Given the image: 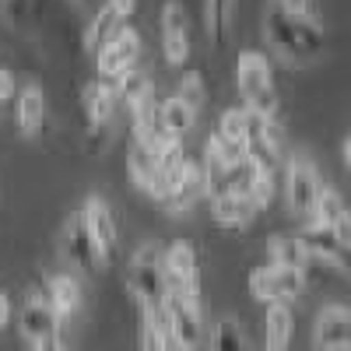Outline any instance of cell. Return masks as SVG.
I'll return each instance as SVG.
<instances>
[{"label":"cell","mask_w":351,"mask_h":351,"mask_svg":"<svg viewBox=\"0 0 351 351\" xmlns=\"http://www.w3.org/2000/svg\"><path fill=\"white\" fill-rule=\"evenodd\" d=\"M263 39L271 49H278L285 60H309L324 49V32H319L316 21H299L288 18L278 0H267V11H263Z\"/></svg>","instance_id":"6da1fadb"},{"label":"cell","mask_w":351,"mask_h":351,"mask_svg":"<svg viewBox=\"0 0 351 351\" xmlns=\"http://www.w3.org/2000/svg\"><path fill=\"white\" fill-rule=\"evenodd\" d=\"M236 88L243 95V106L256 112L260 120H281V99L274 92V74L267 56L260 53H243L236 60Z\"/></svg>","instance_id":"7a4b0ae2"},{"label":"cell","mask_w":351,"mask_h":351,"mask_svg":"<svg viewBox=\"0 0 351 351\" xmlns=\"http://www.w3.org/2000/svg\"><path fill=\"white\" fill-rule=\"evenodd\" d=\"M130 291L141 302V309H162L165 302V267H162V246L158 243H144L130 256Z\"/></svg>","instance_id":"3957f363"},{"label":"cell","mask_w":351,"mask_h":351,"mask_svg":"<svg viewBox=\"0 0 351 351\" xmlns=\"http://www.w3.org/2000/svg\"><path fill=\"white\" fill-rule=\"evenodd\" d=\"M162 319H165V330L176 351H197L204 341V319H200V302L183 299L176 291H165V302H162Z\"/></svg>","instance_id":"277c9868"},{"label":"cell","mask_w":351,"mask_h":351,"mask_svg":"<svg viewBox=\"0 0 351 351\" xmlns=\"http://www.w3.org/2000/svg\"><path fill=\"white\" fill-rule=\"evenodd\" d=\"M81 215H84V225H88V236L95 243L99 263L102 267H112V263L120 260V225L112 218V208L106 204V197L88 193L84 204H81Z\"/></svg>","instance_id":"5b68a950"},{"label":"cell","mask_w":351,"mask_h":351,"mask_svg":"<svg viewBox=\"0 0 351 351\" xmlns=\"http://www.w3.org/2000/svg\"><path fill=\"white\" fill-rule=\"evenodd\" d=\"M302 291H306V271H288V267H274V263H263V267L250 271V295L263 306L291 302Z\"/></svg>","instance_id":"8992f818"},{"label":"cell","mask_w":351,"mask_h":351,"mask_svg":"<svg viewBox=\"0 0 351 351\" xmlns=\"http://www.w3.org/2000/svg\"><path fill=\"white\" fill-rule=\"evenodd\" d=\"M319 172L306 155H291L285 165V200H288V211L295 218H309L316 208V193H319Z\"/></svg>","instance_id":"52a82bcc"},{"label":"cell","mask_w":351,"mask_h":351,"mask_svg":"<svg viewBox=\"0 0 351 351\" xmlns=\"http://www.w3.org/2000/svg\"><path fill=\"white\" fill-rule=\"evenodd\" d=\"M137 60H141V32L134 25H120L112 32V39L95 53V67H99V77L102 81H112V77H120L123 71H130V67H137Z\"/></svg>","instance_id":"ba28073f"},{"label":"cell","mask_w":351,"mask_h":351,"mask_svg":"<svg viewBox=\"0 0 351 351\" xmlns=\"http://www.w3.org/2000/svg\"><path fill=\"white\" fill-rule=\"evenodd\" d=\"M162 56L169 67H183L190 60V25L183 0H165L162 8Z\"/></svg>","instance_id":"9c48e42d"},{"label":"cell","mask_w":351,"mask_h":351,"mask_svg":"<svg viewBox=\"0 0 351 351\" xmlns=\"http://www.w3.org/2000/svg\"><path fill=\"white\" fill-rule=\"evenodd\" d=\"M313 351H351V313L341 302H330L316 313Z\"/></svg>","instance_id":"30bf717a"},{"label":"cell","mask_w":351,"mask_h":351,"mask_svg":"<svg viewBox=\"0 0 351 351\" xmlns=\"http://www.w3.org/2000/svg\"><path fill=\"white\" fill-rule=\"evenodd\" d=\"M18 330L28 344L53 341V337H60V316L53 313L46 295H32L18 313Z\"/></svg>","instance_id":"8fae6325"},{"label":"cell","mask_w":351,"mask_h":351,"mask_svg":"<svg viewBox=\"0 0 351 351\" xmlns=\"http://www.w3.org/2000/svg\"><path fill=\"white\" fill-rule=\"evenodd\" d=\"M64 253L71 256V263H74L81 274H99V267H102L81 211H74V215L67 218V225H64Z\"/></svg>","instance_id":"7c38bea8"},{"label":"cell","mask_w":351,"mask_h":351,"mask_svg":"<svg viewBox=\"0 0 351 351\" xmlns=\"http://www.w3.org/2000/svg\"><path fill=\"white\" fill-rule=\"evenodd\" d=\"M309 218L330 225L344 246L351 243V215H348L344 197H341L334 186H319V193H316V208H313V215H309Z\"/></svg>","instance_id":"4fadbf2b"},{"label":"cell","mask_w":351,"mask_h":351,"mask_svg":"<svg viewBox=\"0 0 351 351\" xmlns=\"http://www.w3.org/2000/svg\"><path fill=\"white\" fill-rule=\"evenodd\" d=\"M211 215L221 228H246L256 215L253 200L246 193H236V190H221L211 197Z\"/></svg>","instance_id":"5bb4252c"},{"label":"cell","mask_w":351,"mask_h":351,"mask_svg":"<svg viewBox=\"0 0 351 351\" xmlns=\"http://www.w3.org/2000/svg\"><path fill=\"white\" fill-rule=\"evenodd\" d=\"M81 106H84V120H88V127H102V123H109L112 120V112H116V92H112V81H102V77H95V81H88L84 84V92H81Z\"/></svg>","instance_id":"9a60e30c"},{"label":"cell","mask_w":351,"mask_h":351,"mask_svg":"<svg viewBox=\"0 0 351 351\" xmlns=\"http://www.w3.org/2000/svg\"><path fill=\"white\" fill-rule=\"evenodd\" d=\"M295 239L306 246L309 256H337V260H344V250H348V246L337 239V232H334L330 225H324V221H316V218H306V221L299 225Z\"/></svg>","instance_id":"2e32d148"},{"label":"cell","mask_w":351,"mask_h":351,"mask_svg":"<svg viewBox=\"0 0 351 351\" xmlns=\"http://www.w3.org/2000/svg\"><path fill=\"white\" fill-rule=\"evenodd\" d=\"M14 120H18V130L25 137H32V134L43 130V123H46V95H43V88H36V84L18 88V95H14Z\"/></svg>","instance_id":"e0dca14e"},{"label":"cell","mask_w":351,"mask_h":351,"mask_svg":"<svg viewBox=\"0 0 351 351\" xmlns=\"http://www.w3.org/2000/svg\"><path fill=\"white\" fill-rule=\"evenodd\" d=\"M127 169H130V180L148 193V197H155V200H162L165 197V169L141 148V144H134L130 148V162H127Z\"/></svg>","instance_id":"ac0fdd59"},{"label":"cell","mask_w":351,"mask_h":351,"mask_svg":"<svg viewBox=\"0 0 351 351\" xmlns=\"http://www.w3.org/2000/svg\"><path fill=\"white\" fill-rule=\"evenodd\" d=\"M291 330H295V316H291L288 302H271L263 313V351H288Z\"/></svg>","instance_id":"d6986e66"},{"label":"cell","mask_w":351,"mask_h":351,"mask_svg":"<svg viewBox=\"0 0 351 351\" xmlns=\"http://www.w3.org/2000/svg\"><path fill=\"white\" fill-rule=\"evenodd\" d=\"M46 299H49L53 313L60 316V319L74 316V313L81 309V302H84V295H81V281H77L74 274H53V278H49Z\"/></svg>","instance_id":"ffe728a7"},{"label":"cell","mask_w":351,"mask_h":351,"mask_svg":"<svg viewBox=\"0 0 351 351\" xmlns=\"http://www.w3.org/2000/svg\"><path fill=\"white\" fill-rule=\"evenodd\" d=\"M158 123H162L165 134H172V137L183 141V137L197 127V109H190L183 99L169 95L165 102H158Z\"/></svg>","instance_id":"44dd1931"},{"label":"cell","mask_w":351,"mask_h":351,"mask_svg":"<svg viewBox=\"0 0 351 351\" xmlns=\"http://www.w3.org/2000/svg\"><path fill=\"white\" fill-rule=\"evenodd\" d=\"M253 120L256 116L246 109V106H228L225 112H221V120H218V137H225L228 144H236V148H243L246 144V137H250V130H253Z\"/></svg>","instance_id":"7402d4cb"},{"label":"cell","mask_w":351,"mask_h":351,"mask_svg":"<svg viewBox=\"0 0 351 351\" xmlns=\"http://www.w3.org/2000/svg\"><path fill=\"white\" fill-rule=\"evenodd\" d=\"M120 25H123V21L116 18V11H112L109 4H102V8H99V14H95L92 21H88V28H84V49L95 56V53L112 39V32H116Z\"/></svg>","instance_id":"603a6c76"},{"label":"cell","mask_w":351,"mask_h":351,"mask_svg":"<svg viewBox=\"0 0 351 351\" xmlns=\"http://www.w3.org/2000/svg\"><path fill=\"white\" fill-rule=\"evenodd\" d=\"M112 92H116V102H127V106L134 109L148 92H155V88H152L148 74H141L137 67H130V71H123L120 77H112Z\"/></svg>","instance_id":"cb8c5ba5"},{"label":"cell","mask_w":351,"mask_h":351,"mask_svg":"<svg viewBox=\"0 0 351 351\" xmlns=\"http://www.w3.org/2000/svg\"><path fill=\"white\" fill-rule=\"evenodd\" d=\"M271 263L274 267H288V271H306L309 253H306V246L295 236H278L271 243Z\"/></svg>","instance_id":"d4e9b609"},{"label":"cell","mask_w":351,"mask_h":351,"mask_svg":"<svg viewBox=\"0 0 351 351\" xmlns=\"http://www.w3.org/2000/svg\"><path fill=\"white\" fill-rule=\"evenodd\" d=\"M141 351H176L165 330L162 309H144V327H141Z\"/></svg>","instance_id":"484cf974"},{"label":"cell","mask_w":351,"mask_h":351,"mask_svg":"<svg viewBox=\"0 0 351 351\" xmlns=\"http://www.w3.org/2000/svg\"><path fill=\"white\" fill-rule=\"evenodd\" d=\"M246 197L253 200V208H271L274 197H278V183H274V172L271 169H256L250 165V183H246Z\"/></svg>","instance_id":"4316f807"},{"label":"cell","mask_w":351,"mask_h":351,"mask_svg":"<svg viewBox=\"0 0 351 351\" xmlns=\"http://www.w3.org/2000/svg\"><path fill=\"white\" fill-rule=\"evenodd\" d=\"M211 351H250L246 348V334L236 319L221 316L215 324V334H211Z\"/></svg>","instance_id":"83f0119b"},{"label":"cell","mask_w":351,"mask_h":351,"mask_svg":"<svg viewBox=\"0 0 351 351\" xmlns=\"http://www.w3.org/2000/svg\"><path fill=\"white\" fill-rule=\"evenodd\" d=\"M204 18H208V39L215 49L225 46L228 32V0H204Z\"/></svg>","instance_id":"f1b7e54d"},{"label":"cell","mask_w":351,"mask_h":351,"mask_svg":"<svg viewBox=\"0 0 351 351\" xmlns=\"http://www.w3.org/2000/svg\"><path fill=\"white\" fill-rule=\"evenodd\" d=\"M176 99H183L190 109H200L204 102H208V88H204V77L197 71H186L180 77V84H176Z\"/></svg>","instance_id":"f546056e"},{"label":"cell","mask_w":351,"mask_h":351,"mask_svg":"<svg viewBox=\"0 0 351 351\" xmlns=\"http://www.w3.org/2000/svg\"><path fill=\"white\" fill-rule=\"evenodd\" d=\"M278 8L288 18H299V21H316V0H278Z\"/></svg>","instance_id":"4dcf8cb0"},{"label":"cell","mask_w":351,"mask_h":351,"mask_svg":"<svg viewBox=\"0 0 351 351\" xmlns=\"http://www.w3.org/2000/svg\"><path fill=\"white\" fill-rule=\"evenodd\" d=\"M18 95V81H14V71L0 67V102H11Z\"/></svg>","instance_id":"1f68e13d"},{"label":"cell","mask_w":351,"mask_h":351,"mask_svg":"<svg viewBox=\"0 0 351 351\" xmlns=\"http://www.w3.org/2000/svg\"><path fill=\"white\" fill-rule=\"evenodd\" d=\"M106 4L116 11V18H120V21H130L134 11H137V0H106Z\"/></svg>","instance_id":"d6a6232c"},{"label":"cell","mask_w":351,"mask_h":351,"mask_svg":"<svg viewBox=\"0 0 351 351\" xmlns=\"http://www.w3.org/2000/svg\"><path fill=\"white\" fill-rule=\"evenodd\" d=\"M11 319H14V302H11L8 291H0V330H4Z\"/></svg>","instance_id":"836d02e7"},{"label":"cell","mask_w":351,"mask_h":351,"mask_svg":"<svg viewBox=\"0 0 351 351\" xmlns=\"http://www.w3.org/2000/svg\"><path fill=\"white\" fill-rule=\"evenodd\" d=\"M36 351H67L64 344H60V337H53V341H39V344H32Z\"/></svg>","instance_id":"e575fe53"},{"label":"cell","mask_w":351,"mask_h":351,"mask_svg":"<svg viewBox=\"0 0 351 351\" xmlns=\"http://www.w3.org/2000/svg\"><path fill=\"white\" fill-rule=\"evenodd\" d=\"M341 158H344V165H351V137H344V144H341Z\"/></svg>","instance_id":"d590c367"}]
</instances>
